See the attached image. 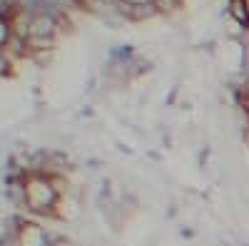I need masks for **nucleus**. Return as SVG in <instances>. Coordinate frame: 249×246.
Listing matches in <instances>:
<instances>
[{
    "mask_svg": "<svg viewBox=\"0 0 249 246\" xmlns=\"http://www.w3.org/2000/svg\"><path fill=\"white\" fill-rule=\"evenodd\" d=\"M57 35V17L53 13H35L30 17V35L37 40H55Z\"/></svg>",
    "mask_w": 249,
    "mask_h": 246,
    "instance_id": "f257e3e1",
    "label": "nucleus"
},
{
    "mask_svg": "<svg viewBox=\"0 0 249 246\" xmlns=\"http://www.w3.org/2000/svg\"><path fill=\"white\" fill-rule=\"evenodd\" d=\"M10 40H13V23H10V20H5L3 15H0V48L8 45Z\"/></svg>",
    "mask_w": 249,
    "mask_h": 246,
    "instance_id": "f03ea898",
    "label": "nucleus"
},
{
    "mask_svg": "<svg viewBox=\"0 0 249 246\" xmlns=\"http://www.w3.org/2000/svg\"><path fill=\"white\" fill-rule=\"evenodd\" d=\"M247 5H249V0H247Z\"/></svg>",
    "mask_w": 249,
    "mask_h": 246,
    "instance_id": "7ed1b4c3",
    "label": "nucleus"
}]
</instances>
